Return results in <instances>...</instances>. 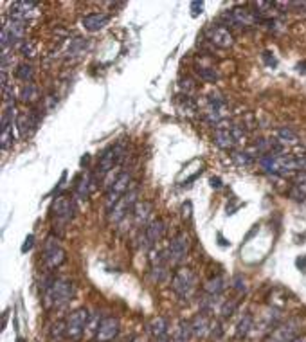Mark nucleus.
Returning a JSON list of instances; mask_svg holds the SVG:
<instances>
[{"label": "nucleus", "instance_id": "27", "mask_svg": "<svg viewBox=\"0 0 306 342\" xmlns=\"http://www.w3.org/2000/svg\"><path fill=\"white\" fill-rule=\"evenodd\" d=\"M225 290V279L223 276H214L204 285V292L209 296H222V292Z\"/></svg>", "mask_w": 306, "mask_h": 342}, {"label": "nucleus", "instance_id": "38", "mask_svg": "<svg viewBox=\"0 0 306 342\" xmlns=\"http://www.w3.org/2000/svg\"><path fill=\"white\" fill-rule=\"evenodd\" d=\"M236 301H225V303H222V308H220V313H222L223 317H231L232 313L236 312Z\"/></svg>", "mask_w": 306, "mask_h": 342}, {"label": "nucleus", "instance_id": "35", "mask_svg": "<svg viewBox=\"0 0 306 342\" xmlns=\"http://www.w3.org/2000/svg\"><path fill=\"white\" fill-rule=\"evenodd\" d=\"M169 272H168V265H162V266H151L150 270V279L153 283H164L166 279H168Z\"/></svg>", "mask_w": 306, "mask_h": 342}, {"label": "nucleus", "instance_id": "48", "mask_svg": "<svg viewBox=\"0 0 306 342\" xmlns=\"http://www.w3.org/2000/svg\"><path fill=\"white\" fill-rule=\"evenodd\" d=\"M295 265H297L299 268H301V270H304V268H306V256H301V258H297Z\"/></svg>", "mask_w": 306, "mask_h": 342}, {"label": "nucleus", "instance_id": "12", "mask_svg": "<svg viewBox=\"0 0 306 342\" xmlns=\"http://www.w3.org/2000/svg\"><path fill=\"white\" fill-rule=\"evenodd\" d=\"M88 319H90V313H88L87 308H78L67 317V338H72V340H80L83 337V333L87 331V324Z\"/></svg>", "mask_w": 306, "mask_h": 342}, {"label": "nucleus", "instance_id": "21", "mask_svg": "<svg viewBox=\"0 0 306 342\" xmlns=\"http://www.w3.org/2000/svg\"><path fill=\"white\" fill-rule=\"evenodd\" d=\"M38 9L36 2H25V0H18L15 4H11V9H9V18L13 20H27L31 15Z\"/></svg>", "mask_w": 306, "mask_h": 342}, {"label": "nucleus", "instance_id": "13", "mask_svg": "<svg viewBox=\"0 0 306 342\" xmlns=\"http://www.w3.org/2000/svg\"><path fill=\"white\" fill-rule=\"evenodd\" d=\"M204 36L209 43H213L214 47L218 49H229V47L234 45V36L225 26H220V24H209V26L204 29Z\"/></svg>", "mask_w": 306, "mask_h": 342}, {"label": "nucleus", "instance_id": "16", "mask_svg": "<svg viewBox=\"0 0 306 342\" xmlns=\"http://www.w3.org/2000/svg\"><path fill=\"white\" fill-rule=\"evenodd\" d=\"M119 331H121V324H119V319L117 317H105L103 322H101L99 329H97L96 333V342H112L117 338Z\"/></svg>", "mask_w": 306, "mask_h": 342}, {"label": "nucleus", "instance_id": "17", "mask_svg": "<svg viewBox=\"0 0 306 342\" xmlns=\"http://www.w3.org/2000/svg\"><path fill=\"white\" fill-rule=\"evenodd\" d=\"M214 144L222 150H232L238 144L234 137V131H232V124L229 121H223L216 130H214Z\"/></svg>", "mask_w": 306, "mask_h": 342}, {"label": "nucleus", "instance_id": "47", "mask_svg": "<svg viewBox=\"0 0 306 342\" xmlns=\"http://www.w3.org/2000/svg\"><path fill=\"white\" fill-rule=\"evenodd\" d=\"M191 9H193V17H197V15H200L202 13V9H204V2H193L191 4Z\"/></svg>", "mask_w": 306, "mask_h": 342}, {"label": "nucleus", "instance_id": "37", "mask_svg": "<svg viewBox=\"0 0 306 342\" xmlns=\"http://www.w3.org/2000/svg\"><path fill=\"white\" fill-rule=\"evenodd\" d=\"M20 51L25 58H27V56L33 58V56H36V45H34V42H31V40H25V42L20 45Z\"/></svg>", "mask_w": 306, "mask_h": 342}, {"label": "nucleus", "instance_id": "1", "mask_svg": "<svg viewBox=\"0 0 306 342\" xmlns=\"http://www.w3.org/2000/svg\"><path fill=\"white\" fill-rule=\"evenodd\" d=\"M76 288L72 281L63 278H56L54 283L50 285L45 292H42V301L45 304V308H62V306L71 303Z\"/></svg>", "mask_w": 306, "mask_h": 342}, {"label": "nucleus", "instance_id": "24", "mask_svg": "<svg viewBox=\"0 0 306 342\" xmlns=\"http://www.w3.org/2000/svg\"><path fill=\"white\" fill-rule=\"evenodd\" d=\"M193 337L191 331V321H180L176 329L171 335V342H189V338Z\"/></svg>", "mask_w": 306, "mask_h": 342}, {"label": "nucleus", "instance_id": "7", "mask_svg": "<svg viewBox=\"0 0 306 342\" xmlns=\"http://www.w3.org/2000/svg\"><path fill=\"white\" fill-rule=\"evenodd\" d=\"M25 22L24 20H13L8 18L4 26H2V36H0V45L2 51H8V47H20L25 42Z\"/></svg>", "mask_w": 306, "mask_h": 342}, {"label": "nucleus", "instance_id": "53", "mask_svg": "<svg viewBox=\"0 0 306 342\" xmlns=\"http://www.w3.org/2000/svg\"><path fill=\"white\" fill-rule=\"evenodd\" d=\"M292 342H306V337H301V335H299V337H297V338H294Z\"/></svg>", "mask_w": 306, "mask_h": 342}, {"label": "nucleus", "instance_id": "14", "mask_svg": "<svg viewBox=\"0 0 306 342\" xmlns=\"http://www.w3.org/2000/svg\"><path fill=\"white\" fill-rule=\"evenodd\" d=\"M189 236L186 233H178L171 238L168 245V263L169 265H180L186 258H188L189 252Z\"/></svg>", "mask_w": 306, "mask_h": 342}, {"label": "nucleus", "instance_id": "9", "mask_svg": "<svg viewBox=\"0 0 306 342\" xmlns=\"http://www.w3.org/2000/svg\"><path fill=\"white\" fill-rule=\"evenodd\" d=\"M50 213H52V220H54V225L63 227V225L71 224L76 216V203L72 198L65 196V194H59L56 196L52 207H50Z\"/></svg>", "mask_w": 306, "mask_h": 342}, {"label": "nucleus", "instance_id": "26", "mask_svg": "<svg viewBox=\"0 0 306 342\" xmlns=\"http://www.w3.org/2000/svg\"><path fill=\"white\" fill-rule=\"evenodd\" d=\"M252 329H254V317L252 313H245L238 322V328H236V337L238 338H245L252 333Z\"/></svg>", "mask_w": 306, "mask_h": 342}, {"label": "nucleus", "instance_id": "3", "mask_svg": "<svg viewBox=\"0 0 306 342\" xmlns=\"http://www.w3.org/2000/svg\"><path fill=\"white\" fill-rule=\"evenodd\" d=\"M171 288L180 301L188 303L197 292V276L191 268H178L171 278Z\"/></svg>", "mask_w": 306, "mask_h": 342}, {"label": "nucleus", "instance_id": "33", "mask_svg": "<svg viewBox=\"0 0 306 342\" xmlns=\"http://www.w3.org/2000/svg\"><path fill=\"white\" fill-rule=\"evenodd\" d=\"M232 161H234L239 168H251V166L256 162V159L249 152H232Z\"/></svg>", "mask_w": 306, "mask_h": 342}, {"label": "nucleus", "instance_id": "50", "mask_svg": "<svg viewBox=\"0 0 306 342\" xmlns=\"http://www.w3.org/2000/svg\"><path fill=\"white\" fill-rule=\"evenodd\" d=\"M297 71L302 72V74H306V61H301V63H297Z\"/></svg>", "mask_w": 306, "mask_h": 342}, {"label": "nucleus", "instance_id": "2", "mask_svg": "<svg viewBox=\"0 0 306 342\" xmlns=\"http://www.w3.org/2000/svg\"><path fill=\"white\" fill-rule=\"evenodd\" d=\"M125 157V148H123V143H117L115 146H108L105 152L99 155V161L96 164V169L92 173L96 177V180H103L106 178L110 173L113 171V168L121 162V159Z\"/></svg>", "mask_w": 306, "mask_h": 342}, {"label": "nucleus", "instance_id": "40", "mask_svg": "<svg viewBox=\"0 0 306 342\" xmlns=\"http://www.w3.org/2000/svg\"><path fill=\"white\" fill-rule=\"evenodd\" d=\"M294 186L299 187V189L302 191V193L306 194V171H299L297 175H295L294 178Z\"/></svg>", "mask_w": 306, "mask_h": 342}, {"label": "nucleus", "instance_id": "28", "mask_svg": "<svg viewBox=\"0 0 306 342\" xmlns=\"http://www.w3.org/2000/svg\"><path fill=\"white\" fill-rule=\"evenodd\" d=\"M276 139L286 146V144H297L299 143V137H297V131L292 130L290 126H281L276 130Z\"/></svg>", "mask_w": 306, "mask_h": 342}, {"label": "nucleus", "instance_id": "23", "mask_svg": "<svg viewBox=\"0 0 306 342\" xmlns=\"http://www.w3.org/2000/svg\"><path fill=\"white\" fill-rule=\"evenodd\" d=\"M209 329H211V322H209V319H207L206 313L200 312L198 315L193 317V321H191V331H193L195 338L206 337Z\"/></svg>", "mask_w": 306, "mask_h": 342}, {"label": "nucleus", "instance_id": "36", "mask_svg": "<svg viewBox=\"0 0 306 342\" xmlns=\"http://www.w3.org/2000/svg\"><path fill=\"white\" fill-rule=\"evenodd\" d=\"M232 288H234L238 294H247L249 287H247V279L243 278V274H236L232 278Z\"/></svg>", "mask_w": 306, "mask_h": 342}, {"label": "nucleus", "instance_id": "30", "mask_svg": "<svg viewBox=\"0 0 306 342\" xmlns=\"http://www.w3.org/2000/svg\"><path fill=\"white\" fill-rule=\"evenodd\" d=\"M49 337H50V342H63L67 338V324L62 321L54 322L49 329Z\"/></svg>", "mask_w": 306, "mask_h": 342}, {"label": "nucleus", "instance_id": "29", "mask_svg": "<svg viewBox=\"0 0 306 342\" xmlns=\"http://www.w3.org/2000/svg\"><path fill=\"white\" fill-rule=\"evenodd\" d=\"M88 47H90L88 38H74V40H71V43H69L67 54L80 56V54H83L85 51H88Z\"/></svg>", "mask_w": 306, "mask_h": 342}, {"label": "nucleus", "instance_id": "22", "mask_svg": "<svg viewBox=\"0 0 306 342\" xmlns=\"http://www.w3.org/2000/svg\"><path fill=\"white\" fill-rule=\"evenodd\" d=\"M108 22L110 17L106 13H88L81 18V26L87 31H90V33H96V31L105 29L108 26Z\"/></svg>", "mask_w": 306, "mask_h": 342}, {"label": "nucleus", "instance_id": "45", "mask_svg": "<svg viewBox=\"0 0 306 342\" xmlns=\"http://www.w3.org/2000/svg\"><path fill=\"white\" fill-rule=\"evenodd\" d=\"M209 331H211V335H213V337L218 338L220 335H222V326H220V322H213Z\"/></svg>", "mask_w": 306, "mask_h": 342}, {"label": "nucleus", "instance_id": "11", "mask_svg": "<svg viewBox=\"0 0 306 342\" xmlns=\"http://www.w3.org/2000/svg\"><path fill=\"white\" fill-rule=\"evenodd\" d=\"M130 187H132V175L128 173V171H121V175L117 177V180L113 182L112 187H110L105 194L106 213H108L110 209H112V207L115 206V203H117L119 200L128 193V191H130Z\"/></svg>", "mask_w": 306, "mask_h": 342}, {"label": "nucleus", "instance_id": "5", "mask_svg": "<svg viewBox=\"0 0 306 342\" xmlns=\"http://www.w3.org/2000/svg\"><path fill=\"white\" fill-rule=\"evenodd\" d=\"M137 202H139V187L132 186L130 191L108 211V222L110 224H121L123 220L128 218V215L134 213V207L137 206Z\"/></svg>", "mask_w": 306, "mask_h": 342}, {"label": "nucleus", "instance_id": "43", "mask_svg": "<svg viewBox=\"0 0 306 342\" xmlns=\"http://www.w3.org/2000/svg\"><path fill=\"white\" fill-rule=\"evenodd\" d=\"M33 245H34V236L33 234H29V236L25 238L24 245H22V252H29V250L33 249Z\"/></svg>", "mask_w": 306, "mask_h": 342}, {"label": "nucleus", "instance_id": "51", "mask_svg": "<svg viewBox=\"0 0 306 342\" xmlns=\"http://www.w3.org/2000/svg\"><path fill=\"white\" fill-rule=\"evenodd\" d=\"M218 240H220V245H223V247H227V245H229V241H225V240H223V238H222V234H218Z\"/></svg>", "mask_w": 306, "mask_h": 342}, {"label": "nucleus", "instance_id": "25", "mask_svg": "<svg viewBox=\"0 0 306 342\" xmlns=\"http://www.w3.org/2000/svg\"><path fill=\"white\" fill-rule=\"evenodd\" d=\"M20 99L27 105H33L40 99V89H38V85H34L33 81L31 83H25L22 87V92H20Z\"/></svg>", "mask_w": 306, "mask_h": 342}, {"label": "nucleus", "instance_id": "10", "mask_svg": "<svg viewBox=\"0 0 306 342\" xmlns=\"http://www.w3.org/2000/svg\"><path fill=\"white\" fill-rule=\"evenodd\" d=\"M301 319H288L286 322H281L276 329H272L265 342H292L301 335Z\"/></svg>", "mask_w": 306, "mask_h": 342}, {"label": "nucleus", "instance_id": "44", "mask_svg": "<svg viewBox=\"0 0 306 342\" xmlns=\"http://www.w3.org/2000/svg\"><path fill=\"white\" fill-rule=\"evenodd\" d=\"M263 59H265V63L270 65V67H276V65H277V59L274 58L272 52H269V51L263 52Z\"/></svg>", "mask_w": 306, "mask_h": 342}, {"label": "nucleus", "instance_id": "41", "mask_svg": "<svg viewBox=\"0 0 306 342\" xmlns=\"http://www.w3.org/2000/svg\"><path fill=\"white\" fill-rule=\"evenodd\" d=\"M56 105H58V96L56 94H49L45 97V110H52Z\"/></svg>", "mask_w": 306, "mask_h": 342}, {"label": "nucleus", "instance_id": "15", "mask_svg": "<svg viewBox=\"0 0 306 342\" xmlns=\"http://www.w3.org/2000/svg\"><path fill=\"white\" fill-rule=\"evenodd\" d=\"M42 123V114H40V110L36 108H31L27 114H18L17 119V130H18V135L22 139H27L38 130Z\"/></svg>", "mask_w": 306, "mask_h": 342}, {"label": "nucleus", "instance_id": "32", "mask_svg": "<svg viewBox=\"0 0 306 342\" xmlns=\"http://www.w3.org/2000/svg\"><path fill=\"white\" fill-rule=\"evenodd\" d=\"M15 76H17V80L24 81V85L25 83H31V81H33V78H34L33 65H31V63H20L17 67V72H15Z\"/></svg>", "mask_w": 306, "mask_h": 342}, {"label": "nucleus", "instance_id": "4", "mask_svg": "<svg viewBox=\"0 0 306 342\" xmlns=\"http://www.w3.org/2000/svg\"><path fill=\"white\" fill-rule=\"evenodd\" d=\"M166 234V222L162 218H155L151 220L150 224L137 234V249L143 250V252H148L155 247L157 241H160Z\"/></svg>", "mask_w": 306, "mask_h": 342}, {"label": "nucleus", "instance_id": "8", "mask_svg": "<svg viewBox=\"0 0 306 342\" xmlns=\"http://www.w3.org/2000/svg\"><path fill=\"white\" fill-rule=\"evenodd\" d=\"M43 263L49 270H54L59 268L63 263L67 261V252L62 245L58 243V238L54 236H47L43 241V252H42Z\"/></svg>", "mask_w": 306, "mask_h": 342}, {"label": "nucleus", "instance_id": "34", "mask_svg": "<svg viewBox=\"0 0 306 342\" xmlns=\"http://www.w3.org/2000/svg\"><path fill=\"white\" fill-rule=\"evenodd\" d=\"M103 319L105 317H101V312L97 310V312L90 313V319H88V324H87V333L88 337H96L97 329H99L101 322H103Z\"/></svg>", "mask_w": 306, "mask_h": 342}, {"label": "nucleus", "instance_id": "6", "mask_svg": "<svg viewBox=\"0 0 306 342\" xmlns=\"http://www.w3.org/2000/svg\"><path fill=\"white\" fill-rule=\"evenodd\" d=\"M222 22L223 26H231V27H241V29H249V27H254L260 24V18L258 15L247 8H232L229 11L222 15Z\"/></svg>", "mask_w": 306, "mask_h": 342}, {"label": "nucleus", "instance_id": "18", "mask_svg": "<svg viewBox=\"0 0 306 342\" xmlns=\"http://www.w3.org/2000/svg\"><path fill=\"white\" fill-rule=\"evenodd\" d=\"M94 184H97V180H96V177H94V173H83V175H80V177L76 178V186H74L76 198L81 200V202H85V200L90 196V193H92Z\"/></svg>", "mask_w": 306, "mask_h": 342}, {"label": "nucleus", "instance_id": "49", "mask_svg": "<svg viewBox=\"0 0 306 342\" xmlns=\"http://www.w3.org/2000/svg\"><path fill=\"white\" fill-rule=\"evenodd\" d=\"M211 186H213V187H216V189H218V187H222V180H220V178L218 177H216V178H211Z\"/></svg>", "mask_w": 306, "mask_h": 342}, {"label": "nucleus", "instance_id": "31", "mask_svg": "<svg viewBox=\"0 0 306 342\" xmlns=\"http://www.w3.org/2000/svg\"><path fill=\"white\" fill-rule=\"evenodd\" d=\"M195 72H197V76L200 78L202 81H206V83H214V81L220 80V74L216 69L213 67H195Z\"/></svg>", "mask_w": 306, "mask_h": 342}, {"label": "nucleus", "instance_id": "52", "mask_svg": "<svg viewBox=\"0 0 306 342\" xmlns=\"http://www.w3.org/2000/svg\"><path fill=\"white\" fill-rule=\"evenodd\" d=\"M88 161H90V155L87 153V155H85L83 159H81V164H83V166H85V164H88Z\"/></svg>", "mask_w": 306, "mask_h": 342}, {"label": "nucleus", "instance_id": "46", "mask_svg": "<svg viewBox=\"0 0 306 342\" xmlns=\"http://www.w3.org/2000/svg\"><path fill=\"white\" fill-rule=\"evenodd\" d=\"M182 216H184L186 220H191V202H186L184 206H182Z\"/></svg>", "mask_w": 306, "mask_h": 342}, {"label": "nucleus", "instance_id": "39", "mask_svg": "<svg viewBox=\"0 0 306 342\" xmlns=\"http://www.w3.org/2000/svg\"><path fill=\"white\" fill-rule=\"evenodd\" d=\"M288 196H290L292 200H295V202H306V194L302 193V191L299 189V187H295V186L290 187Z\"/></svg>", "mask_w": 306, "mask_h": 342}, {"label": "nucleus", "instance_id": "42", "mask_svg": "<svg viewBox=\"0 0 306 342\" xmlns=\"http://www.w3.org/2000/svg\"><path fill=\"white\" fill-rule=\"evenodd\" d=\"M180 87H182V90H184V92H186V96H188L189 92H193V90H195V83H193V80H189V78H186V80H182Z\"/></svg>", "mask_w": 306, "mask_h": 342}, {"label": "nucleus", "instance_id": "19", "mask_svg": "<svg viewBox=\"0 0 306 342\" xmlns=\"http://www.w3.org/2000/svg\"><path fill=\"white\" fill-rule=\"evenodd\" d=\"M151 213H153V203L146 202V200H139L137 206L134 207V225L143 231V227H146L151 222Z\"/></svg>", "mask_w": 306, "mask_h": 342}, {"label": "nucleus", "instance_id": "20", "mask_svg": "<svg viewBox=\"0 0 306 342\" xmlns=\"http://www.w3.org/2000/svg\"><path fill=\"white\" fill-rule=\"evenodd\" d=\"M148 329H150L151 337H153L155 342H171V337H169V324L166 317H155V319L150 322Z\"/></svg>", "mask_w": 306, "mask_h": 342}]
</instances>
